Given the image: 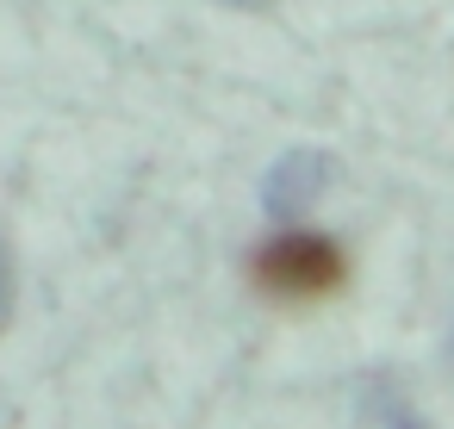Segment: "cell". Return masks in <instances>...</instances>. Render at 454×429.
Listing matches in <instances>:
<instances>
[{"instance_id":"cell-1","label":"cell","mask_w":454,"mask_h":429,"mask_svg":"<svg viewBox=\"0 0 454 429\" xmlns=\"http://www.w3.org/2000/svg\"><path fill=\"white\" fill-rule=\"evenodd\" d=\"M249 274H255V286H262L268 299L311 305V299H330V292L348 280V255H342L330 237H317V230H280V237H268V243L255 249Z\"/></svg>"},{"instance_id":"cell-2","label":"cell","mask_w":454,"mask_h":429,"mask_svg":"<svg viewBox=\"0 0 454 429\" xmlns=\"http://www.w3.org/2000/svg\"><path fill=\"white\" fill-rule=\"evenodd\" d=\"M324 187H330V162H324L317 150H286V156L268 168V181H262V206H268L274 218H293V212L317 206Z\"/></svg>"},{"instance_id":"cell-3","label":"cell","mask_w":454,"mask_h":429,"mask_svg":"<svg viewBox=\"0 0 454 429\" xmlns=\"http://www.w3.org/2000/svg\"><path fill=\"white\" fill-rule=\"evenodd\" d=\"M13 317V268H7V249H0V330Z\"/></svg>"},{"instance_id":"cell-4","label":"cell","mask_w":454,"mask_h":429,"mask_svg":"<svg viewBox=\"0 0 454 429\" xmlns=\"http://www.w3.org/2000/svg\"><path fill=\"white\" fill-rule=\"evenodd\" d=\"M386 429H429V423H423L417 410H398V404H392V410H386Z\"/></svg>"},{"instance_id":"cell-5","label":"cell","mask_w":454,"mask_h":429,"mask_svg":"<svg viewBox=\"0 0 454 429\" xmlns=\"http://www.w3.org/2000/svg\"><path fill=\"white\" fill-rule=\"evenodd\" d=\"M231 7H268V0H231Z\"/></svg>"}]
</instances>
